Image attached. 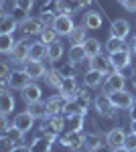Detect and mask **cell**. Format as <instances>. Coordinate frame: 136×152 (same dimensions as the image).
<instances>
[{"instance_id":"2","label":"cell","mask_w":136,"mask_h":152,"mask_svg":"<svg viewBox=\"0 0 136 152\" xmlns=\"http://www.w3.org/2000/svg\"><path fill=\"white\" fill-rule=\"evenodd\" d=\"M63 128H65V120H63V116H49V118L43 120L39 134H45V136H49V138L55 140L57 136H61Z\"/></svg>"},{"instance_id":"38","label":"cell","mask_w":136,"mask_h":152,"mask_svg":"<svg viewBox=\"0 0 136 152\" xmlns=\"http://www.w3.org/2000/svg\"><path fill=\"white\" fill-rule=\"evenodd\" d=\"M75 99L79 102V105L83 107V110H87L91 104V94H90V87H85V89H79L77 91V95H75Z\"/></svg>"},{"instance_id":"54","label":"cell","mask_w":136,"mask_h":152,"mask_svg":"<svg viewBox=\"0 0 136 152\" xmlns=\"http://www.w3.org/2000/svg\"><path fill=\"white\" fill-rule=\"evenodd\" d=\"M120 2H122V0H120Z\"/></svg>"},{"instance_id":"16","label":"cell","mask_w":136,"mask_h":152,"mask_svg":"<svg viewBox=\"0 0 136 152\" xmlns=\"http://www.w3.org/2000/svg\"><path fill=\"white\" fill-rule=\"evenodd\" d=\"M77 91H79V85H77V81H75V77H65L61 89H59V94L63 95L65 99H75Z\"/></svg>"},{"instance_id":"40","label":"cell","mask_w":136,"mask_h":152,"mask_svg":"<svg viewBox=\"0 0 136 152\" xmlns=\"http://www.w3.org/2000/svg\"><path fill=\"white\" fill-rule=\"evenodd\" d=\"M35 0H14V10H23V12H31Z\"/></svg>"},{"instance_id":"52","label":"cell","mask_w":136,"mask_h":152,"mask_svg":"<svg viewBox=\"0 0 136 152\" xmlns=\"http://www.w3.org/2000/svg\"><path fill=\"white\" fill-rule=\"evenodd\" d=\"M130 132H134V134H136V120H132V124H130Z\"/></svg>"},{"instance_id":"35","label":"cell","mask_w":136,"mask_h":152,"mask_svg":"<svg viewBox=\"0 0 136 152\" xmlns=\"http://www.w3.org/2000/svg\"><path fill=\"white\" fill-rule=\"evenodd\" d=\"M63 53H65V47H63L59 41H55L53 45H49V57L47 59H49L51 63H55V61H59V59L63 57Z\"/></svg>"},{"instance_id":"45","label":"cell","mask_w":136,"mask_h":152,"mask_svg":"<svg viewBox=\"0 0 136 152\" xmlns=\"http://www.w3.org/2000/svg\"><path fill=\"white\" fill-rule=\"evenodd\" d=\"M120 4H122V6H124L126 10H132V12L136 10V0H122V2H120Z\"/></svg>"},{"instance_id":"1","label":"cell","mask_w":136,"mask_h":152,"mask_svg":"<svg viewBox=\"0 0 136 152\" xmlns=\"http://www.w3.org/2000/svg\"><path fill=\"white\" fill-rule=\"evenodd\" d=\"M59 142L63 148H67L71 152H77L81 148H85V134L81 130H67L63 136H59Z\"/></svg>"},{"instance_id":"43","label":"cell","mask_w":136,"mask_h":152,"mask_svg":"<svg viewBox=\"0 0 136 152\" xmlns=\"http://www.w3.org/2000/svg\"><path fill=\"white\" fill-rule=\"evenodd\" d=\"M10 65L12 63H8V61H2L0 63V73H2V77H10Z\"/></svg>"},{"instance_id":"44","label":"cell","mask_w":136,"mask_h":152,"mask_svg":"<svg viewBox=\"0 0 136 152\" xmlns=\"http://www.w3.org/2000/svg\"><path fill=\"white\" fill-rule=\"evenodd\" d=\"M14 146H16V144H14L8 136H4V134H2V148H4V150H12Z\"/></svg>"},{"instance_id":"31","label":"cell","mask_w":136,"mask_h":152,"mask_svg":"<svg viewBox=\"0 0 136 152\" xmlns=\"http://www.w3.org/2000/svg\"><path fill=\"white\" fill-rule=\"evenodd\" d=\"M85 112H87V110H83L77 99H67V102H65V107H63V114H65V118L75 116V114H83V116H85Z\"/></svg>"},{"instance_id":"29","label":"cell","mask_w":136,"mask_h":152,"mask_svg":"<svg viewBox=\"0 0 136 152\" xmlns=\"http://www.w3.org/2000/svg\"><path fill=\"white\" fill-rule=\"evenodd\" d=\"M87 28L81 24V26H75L73 31H71V35H69V43H71V47H75V45H83L85 41H87V33H85Z\"/></svg>"},{"instance_id":"42","label":"cell","mask_w":136,"mask_h":152,"mask_svg":"<svg viewBox=\"0 0 136 152\" xmlns=\"http://www.w3.org/2000/svg\"><path fill=\"white\" fill-rule=\"evenodd\" d=\"M124 146H126V148H128L130 152H136V134H134V132H130V134H126Z\"/></svg>"},{"instance_id":"39","label":"cell","mask_w":136,"mask_h":152,"mask_svg":"<svg viewBox=\"0 0 136 152\" xmlns=\"http://www.w3.org/2000/svg\"><path fill=\"white\" fill-rule=\"evenodd\" d=\"M55 18H57V14L53 10H43L41 16H39V20L43 23V26H53L55 24Z\"/></svg>"},{"instance_id":"17","label":"cell","mask_w":136,"mask_h":152,"mask_svg":"<svg viewBox=\"0 0 136 152\" xmlns=\"http://www.w3.org/2000/svg\"><path fill=\"white\" fill-rule=\"evenodd\" d=\"M65 97L61 94L53 95V97H49V102H47V107H49V116H63V107H65Z\"/></svg>"},{"instance_id":"3","label":"cell","mask_w":136,"mask_h":152,"mask_svg":"<svg viewBox=\"0 0 136 152\" xmlns=\"http://www.w3.org/2000/svg\"><path fill=\"white\" fill-rule=\"evenodd\" d=\"M93 107H96V112H98V116H104V118H112L116 116V105H114L112 97H110V94H100L93 97Z\"/></svg>"},{"instance_id":"23","label":"cell","mask_w":136,"mask_h":152,"mask_svg":"<svg viewBox=\"0 0 136 152\" xmlns=\"http://www.w3.org/2000/svg\"><path fill=\"white\" fill-rule=\"evenodd\" d=\"M49 57V47H47L45 43H41V41H37L31 45V55L29 59H33V61H45Z\"/></svg>"},{"instance_id":"30","label":"cell","mask_w":136,"mask_h":152,"mask_svg":"<svg viewBox=\"0 0 136 152\" xmlns=\"http://www.w3.org/2000/svg\"><path fill=\"white\" fill-rule=\"evenodd\" d=\"M85 59H87V53H85L83 45H75V47H71V49H69V63L77 65V63L85 61Z\"/></svg>"},{"instance_id":"53","label":"cell","mask_w":136,"mask_h":152,"mask_svg":"<svg viewBox=\"0 0 136 152\" xmlns=\"http://www.w3.org/2000/svg\"><path fill=\"white\" fill-rule=\"evenodd\" d=\"M132 85H134V87H136V73H134V75H132Z\"/></svg>"},{"instance_id":"13","label":"cell","mask_w":136,"mask_h":152,"mask_svg":"<svg viewBox=\"0 0 136 152\" xmlns=\"http://www.w3.org/2000/svg\"><path fill=\"white\" fill-rule=\"evenodd\" d=\"M130 35V23L124 20V18H116L110 24V37H116V39H124Z\"/></svg>"},{"instance_id":"8","label":"cell","mask_w":136,"mask_h":152,"mask_svg":"<svg viewBox=\"0 0 136 152\" xmlns=\"http://www.w3.org/2000/svg\"><path fill=\"white\" fill-rule=\"evenodd\" d=\"M83 83L90 89H98V87H102L104 83H106V75H104L102 71L90 67V69L85 71V75H83Z\"/></svg>"},{"instance_id":"33","label":"cell","mask_w":136,"mask_h":152,"mask_svg":"<svg viewBox=\"0 0 136 152\" xmlns=\"http://www.w3.org/2000/svg\"><path fill=\"white\" fill-rule=\"evenodd\" d=\"M106 49H108V55H112V53H118V51H124L126 43L124 39H116V37H110L108 41H106Z\"/></svg>"},{"instance_id":"19","label":"cell","mask_w":136,"mask_h":152,"mask_svg":"<svg viewBox=\"0 0 136 152\" xmlns=\"http://www.w3.org/2000/svg\"><path fill=\"white\" fill-rule=\"evenodd\" d=\"M21 95H23V99L26 102V104H33V102H39V99H41L43 91H41V87H39L37 83L31 81L24 89H21Z\"/></svg>"},{"instance_id":"32","label":"cell","mask_w":136,"mask_h":152,"mask_svg":"<svg viewBox=\"0 0 136 152\" xmlns=\"http://www.w3.org/2000/svg\"><path fill=\"white\" fill-rule=\"evenodd\" d=\"M16 47V41L12 35H0V53L2 55H12V51Z\"/></svg>"},{"instance_id":"28","label":"cell","mask_w":136,"mask_h":152,"mask_svg":"<svg viewBox=\"0 0 136 152\" xmlns=\"http://www.w3.org/2000/svg\"><path fill=\"white\" fill-rule=\"evenodd\" d=\"M102 146V134L100 132H87L85 134V150L87 152H96L98 148Z\"/></svg>"},{"instance_id":"9","label":"cell","mask_w":136,"mask_h":152,"mask_svg":"<svg viewBox=\"0 0 136 152\" xmlns=\"http://www.w3.org/2000/svg\"><path fill=\"white\" fill-rule=\"evenodd\" d=\"M37 118L33 116V114H29V112H21V114H16L14 116V120H12V126L16 130H21L23 134H26L29 130H33V124Z\"/></svg>"},{"instance_id":"27","label":"cell","mask_w":136,"mask_h":152,"mask_svg":"<svg viewBox=\"0 0 136 152\" xmlns=\"http://www.w3.org/2000/svg\"><path fill=\"white\" fill-rule=\"evenodd\" d=\"M83 49H85V53H87V59H93L98 57L100 53H102V43L98 41V39H93V37H87V41L83 43Z\"/></svg>"},{"instance_id":"15","label":"cell","mask_w":136,"mask_h":152,"mask_svg":"<svg viewBox=\"0 0 136 152\" xmlns=\"http://www.w3.org/2000/svg\"><path fill=\"white\" fill-rule=\"evenodd\" d=\"M31 81H33L31 75H29L24 69H14L10 73V87L12 89H24Z\"/></svg>"},{"instance_id":"36","label":"cell","mask_w":136,"mask_h":152,"mask_svg":"<svg viewBox=\"0 0 136 152\" xmlns=\"http://www.w3.org/2000/svg\"><path fill=\"white\" fill-rule=\"evenodd\" d=\"M67 124V130H83V124H85V116L83 114H75V116H69L65 120Z\"/></svg>"},{"instance_id":"47","label":"cell","mask_w":136,"mask_h":152,"mask_svg":"<svg viewBox=\"0 0 136 152\" xmlns=\"http://www.w3.org/2000/svg\"><path fill=\"white\" fill-rule=\"evenodd\" d=\"M96 152H114V146H110V144L106 142V144H102V146H100Z\"/></svg>"},{"instance_id":"14","label":"cell","mask_w":136,"mask_h":152,"mask_svg":"<svg viewBox=\"0 0 136 152\" xmlns=\"http://www.w3.org/2000/svg\"><path fill=\"white\" fill-rule=\"evenodd\" d=\"M110 57H112V63H114V67H116V71H124V69H128V67H130V61H132V51L124 49V51L112 53Z\"/></svg>"},{"instance_id":"41","label":"cell","mask_w":136,"mask_h":152,"mask_svg":"<svg viewBox=\"0 0 136 152\" xmlns=\"http://www.w3.org/2000/svg\"><path fill=\"white\" fill-rule=\"evenodd\" d=\"M59 71H61V75H63V77H75V75H77V69H75V65H73V63H67V65L59 67Z\"/></svg>"},{"instance_id":"21","label":"cell","mask_w":136,"mask_h":152,"mask_svg":"<svg viewBox=\"0 0 136 152\" xmlns=\"http://www.w3.org/2000/svg\"><path fill=\"white\" fill-rule=\"evenodd\" d=\"M14 112V97L8 89H2L0 94V116H8Z\"/></svg>"},{"instance_id":"5","label":"cell","mask_w":136,"mask_h":152,"mask_svg":"<svg viewBox=\"0 0 136 152\" xmlns=\"http://www.w3.org/2000/svg\"><path fill=\"white\" fill-rule=\"evenodd\" d=\"M124 87H126V75L122 71H114L112 75L106 77V83H104V91H106V94L122 91Z\"/></svg>"},{"instance_id":"22","label":"cell","mask_w":136,"mask_h":152,"mask_svg":"<svg viewBox=\"0 0 136 152\" xmlns=\"http://www.w3.org/2000/svg\"><path fill=\"white\" fill-rule=\"evenodd\" d=\"M124 140H126V132L122 128H112L106 134V142H108L110 146H114V148L124 146Z\"/></svg>"},{"instance_id":"10","label":"cell","mask_w":136,"mask_h":152,"mask_svg":"<svg viewBox=\"0 0 136 152\" xmlns=\"http://www.w3.org/2000/svg\"><path fill=\"white\" fill-rule=\"evenodd\" d=\"M110 97H112L114 105H116L118 110H130L132 104L136 102V97L130 95L126 89H122V91H114V94H110Z\"/></svg>"},{"instance_id":"34","label":"cell","mask_w":136,"mask_h":152,"mask_svg":"<svg viewBox=\"0 0 136 152\" xmlns=\"http://www.w3.org/2000/svg\"><path fill=\"white\" fill-rule=\"evenodd\" d=\"M57 31L55 28H53V26H45V28H43V33H41V35H39V41H41V43H45L47 47H49V45H53V43H55L57 41Z\"/></svg>"},{"instance_id":"6","label":"cell","mask_w":136,"mask_h":152,"mask_svg":"<svg viewBox=\"0 0 136 152\" xmlns=\"http://www.w3.org/2000/svg\"><path fill=\"white\" fill-rule=\"evenodd\" d=\"M53 28L57 31V35L59 37H65V35H71V31L75 28L73 26V18H71V14L69 12H59L55 18V24H53Z\"/></svg>"},{"instance_id":"26","label":"cell","mask_w":136,"mask_h":152,"mask_svg":"<svg viewBox=\"0 0 136 152\" xmlns=\"http://www.w3.org/2000/svg\"><path fill=\"white\" fill-rule=\"evenodd\" d=\"M16 26L21 24L16 23V18L12 14H2V20H0V35H12L16 31Z\"/></svg>"},{"instance_id":"48","label":"cell","mask_w":136,"mask_h":152,"mask_svg":"<svg viewBox=\"0 0 136 152\" xmlns=\"http://www.w3.org/2000/svg\"><path fill=\"white\" fill-rule=\"evenodd\" d=\"M128 112H130V118H132V120H136V102L132 104V107H130Z\"/></svg>"},{"instance_id":"24","label":"cell","mask_w":136,"mask_h":152,"mask_svg":"<svg viewBox=\"0 0 136 152\" xmlns=\"http://www.w3.org/2000/svg\"><path fill=\"white\" fill-rule=\"evenodd\" d=\"M43 79H45L47 85H51V87H55V89H61V85H63V79H65V77L61 75V71H59V69H51V67H49Z\"/></svg>"},{"instance_id":"46","label":"cell","mask_w":136,"mask_h":152,"mask_svg":"<svg viewBox=\"0 0 136 152\" xmlns=\"http://www.w3.org/2000/svg\"><path fill=\"white\" fill-rule=\"evenodd\" d=\"M8 152H31V146H24V144H18V146H14L12 150Z\"/></svg>"},{"instance_id":"4","label":"cell","mask_w":136,"mask_h":152,"mask_svg":"<svg viewBox=\"0 0 136 152\" xmlns=\"http://www.w3.org/2000/svg\"><path fill=\"white\" fill-rule=\"evenodd\" d=\"M31 41L29 39H21V41H16V47L12 51L10 55V63L12 65H24L26 61H29V55H31Z\"/></svg>"},{"instance_id":"12","label":"cell","mask_w":136,"mask_h":152,"mask_svg":"<svg viewBox=\"0 0 136 152\" xmlns=\"http://www.w3.org/2000/svg\"><path fill=\"white\" fill-rule=\"evenodd\" d=\"M23 69L31 75V79H39V77H45L47 73V65L43 63V61H33V59H29L26 63L23 65Z\"/></svg>"},{"instance_id":"7","label":"cell","mask_w":136,"mask_h":152,"mask_svg":"<svg viewBox=\"0 0 136 152\" xmlns=\"http://www.w3.org/2000/svg\"><path fill=\"white\" fill-rule=\"evenodd\" d=\"M90 63H91V67H93V69L102 71L106 77H108V75H112L114 71H116V67H114V63H112V57H110V55H104V53H100L98 57H93Z\"/></svg>"},{"instance_id":"51","label":"cell","mask_w":136,"mask_h":152,"mask_svg":"<svg viewBox=\"0 0 136 152\" xmlns=\"http://www.w3.org/2000/svg\"><path fill=\"white\" fill-rule=\"evenodd\" d=\"M130 51H132V53H136V35L132 37V49H130Z\"/></svg>"},{"instance_id":"37","label":"cell","mask_w":136,"mask_h":152,"mask_svg":"<svg viewBox=\"0 0 136 152\" xmlns=\"http://www.w3.org/2000/svg\"><path fill=\"white\" fill-rule=\"evenodd\" d=\"M81 8V2L79 0H59V10L61 12H77Z\"/></svg>"},{"instance_id":"20","label":"cell","mask_w":136,"mask_h":152,"mask_svg":"<svg viewBox=\"0 0 136 152\" xmlns=\"http://www.w3.org/2000/svg\"><path fill=\"white\" fill-rule=\"evenodd\" d=\"M53 138H49L45 134H39L37 138L31 144V152H51V146H53Z\"/></svg>"},{"instance_id":"50","label":"cell","mask_w":136,"mask_h":152,"mask_svg":"<svg viewBox=\"0 0 136 152\" xmlns=\"http://www.w3.org/2000/svg\"><path fill=\"white\" fill-rule=\"evenodd\" d=\"M114 152H130L126 146H120V148H114Z\"/></svg>"},{"instance_id":"49","label":"cell","mask_w":136,"mask_h":152,"mask_svg":"<svg viewBox=\"0 0 136 152\" xmlns=\"http://www.w3.org/2000/svg\"><path fill=\"white\" fill-rule=\"evenodd\" d=\"M79 2H81V8H83V6H90L93 0H79Z\"/></svg>"},{"instance_id":"25","label":"cell","mask_w":136,"mask_h":152,"mask_svg":"<svg viewBox=\"0 0 136 152\" xmlns=\"http://www.w3.org/2000/svg\"><path fill=\"white\" fill-rule=\"evenodd\" d=\"M26 112L33 114L35 118H49V107H47V102H33V104H26Z\"/></svg>"},{"instance_id":"18","label":"cell","mask_w":136,"mask_h":152,"mask_svg":"<svg viewBox=\"0 0 136 152\" xmlns=\"http://www.w3.org/2000/svg\"><path fill=\"white\" fill-rule=\"evenodd\" d=\"M102 23H104L102 12H98V10H90V12H85V16H83V26L87 31H98L102 26Z\"/></svg>"},{"instance_id":"11","label":"cell","mask_w":136,"mask_h":152,"mask_svg":"<svg viewBox=\"0 0 136 152\" xmlns=\"http://www.w3.org/2000/svg\"><path fill=\"white\" fill-rule=\"evenodd\" d=\"M43 23L39 20V18H24L23 23H21V33H23L24 37H39L41 33H43Z\"/></svg>"}]
</instances>
